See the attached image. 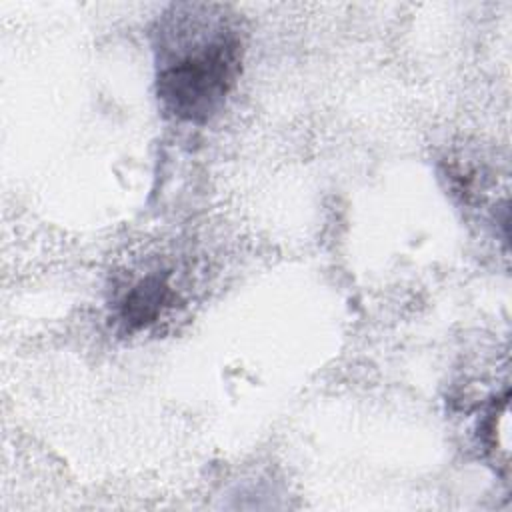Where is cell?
I'll list each match as a JSON object with an SVG mask.
<instances>
[{
	"instance_id": "obj_1",
	"label": "cell",
	"mask_w": 512,
	"mask_h": 512,
	"mask_svg": "<svg viewBox=\"0 0 512 512\" xmlns=\"http://www.w3.org/2000/svg\"><path fill=\"white\" fill-rule=\"evenodd\" d=\"M158 32L156 94L182 122L210 120L230 94L242 64V40L222 6L178 4Z\"/></svg>"
},
{
	"instance_id": "obj_2",
	"label": "cell",
	"mask_w": 512,
	"mask_h": 512,
	"mask_svg": "<svg viewBox=\"0 0 512 512\" xmlns=\"http://www.w3.org/2000/svg\"><path fill=\"white\" fill-rule=\"evenodd\" d=\"M172 298L170 286L162 276H146L138 280L122 298L118 306V316L122 326L132 332L140 330L160 316L164 306Z\"/></svg>"
},
{
	"instance_id": "obj_3",
	"label": "cell",
	"mask_w": 512,
	"mask_h": 512,
	"mask_svg": "<svg viewBox=\"0 0 512 512\" xmlns=\"http://www.w3.org/2000/svg\"><path fill=\"white\" fill-rule=\"evenodd\" d=\"M484 416L486 418L480 426L484 444L494 454L496 462L508 466V392H504L500 404L494 402Z\"/></svg>"
}]
</instances>
